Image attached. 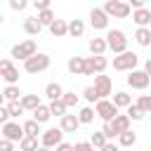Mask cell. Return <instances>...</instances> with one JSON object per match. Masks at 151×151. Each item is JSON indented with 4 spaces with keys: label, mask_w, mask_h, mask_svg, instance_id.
Returning a JSON list of instances; mask_svg holds the SVG:
<instances>
[{
    "label": "cell",
    "mask_w": 151,
    "mask_h": 151,
    "mask_svg": "<svg viewBox=\"0 0 151 151\" xmlns=\"http://www.w3.org/2000/svg\"><path fill=\"white\" fill-rule=\"evenodd\" d=\"M144 71H146V73H149V76H151V57H149V59H146V61H144Z\"/></svg>",
    "instance_id": "681fc988"
},
{
    "label": "cell",
    "mask_w": 151,
    "mask_h": 151,
    "mask_svg": "<svg viewBox=\"0 0 151 151\" xmlns=\"http://www.w3.org/2000/svg\"><path fill=\"white\" fill-rule=\"evenodd\" d=\"M21 106L33 113V111L40 106V97H38V94H24V97H21Z\"/></svg>",
    "instance_id": "7402d4cb"
},
{
    "label": "cell",
    "mask_w": 151,
    "mask_h": 151,
    "mask_svg": "<svg viewBox=\"0 0 151 151\" xmlns=\"http://www.w3.org/2000/svg\"><path fill=\"white\" fill-rule=\"evenodd\" d=\"M38 151H52V149H47V146H40V149H38Z\"/></svg>",
    "instance_id": "f907efd6"
},
{
    "label": "cell",
    "mask_w": 151,
    "mask_h": 151,
    "mask_svg": "<svg viewBox=\"0 0 151 151\" xmlns=\"http://www.w3.org/2000/svg\"><path fill=\"white\" fill-rule=\"evenodd\" d=\"M94 116H97V111H94L92 106H85V109H80V111H78L80 123H92V120H94Z\"/></svg>",
    "instance_id": "d6a6232c"
},
{
    "label": "cell",
    "mask_w": 151,
    "mask_h": 151,
    "mask_svg": "<svg viewBox=\"0 0 151 151\" xmlns=\"http://www.w3.org/2000/svg\"><path fill=\"white\" fill-rule=\"evenodd\" d=\"M33 2V7L38 9V12H42V9H50V2L52 0H31Z\"/></svg>",
    "instance_id": "60d3db41"
},
{
    "label": "cell",
    "mask_w": 151,
    "mask_h": 151,
    "mask_svg": "<svg viewBox=\"0 0 151 151\" xmlns=\"http://www.w3.org/2000/svg\"><path fill=\"white\" fill-rule=\"evenodd\" d=\"M0 73H2V80L7 85H17L19 83V68L12 64V59H2L0 61Z\"/></svg>",
    "instance_id": "8fae6325"
},
{
    "label": "cell",
    "mask_w": 151,
    "mask_h": 151,
    "mask_svg": "<svg viewBox=\"0 0 151 151\" xmlns=\"http://www.w3.org/2000/svg\"><path fill=\"white\" fill-rule=\"evenodd\" d=\"M38 19H40L42 26H52V24L57 21V17H54L52 9H42V12H38Z\"/></svg>",
    "instance_id": "1f68e13d"
},
{
    "label": "cell",
    "mask_w": 151,
    "mask_h": 151,
    "mask_svg": "<svg viewBox=\"0 0 151 151\" xmlns=\"http://www.w3.org/2000/svg\"><path fill=\"white\" fill-rule=\"evenodd\" d=\"M24 132H26V137H38V134H40V123L33 120V118L26 120V123H24Z\"/></svg>",
    "instance_id": "f546056e"
},
{
    "label": "cell",
    "mask_w": 151,
    "mask_h": 151,
    "mask_svg": "<svg viewBox=\"0 0 151 151\" xmlns=\"http://www.w3.org/2000/svg\"><path fill=\"white\" fill-rule=\"evenodd\" d=\"M94 111H97V116H99L104 123H111V120L118 116V106L113 104V99H99L97 106H94Z\"/></svg>",
    "instance_id": "8992f818"
},
{
    "label": "cell",
    "mask_w": 151,
    "mask_h": 151,
    "mask_svg": "<svg viewBox=\"0 0 151 151\" xmlns=\"http://www.w3.org/2000/svg\"><path fill=\"white\" fill-rule=\"evenodd\" d=\"M19 149L21 151H38L40 146H38V137H24L21 142H19Z\"/></svg>",
    "instance_id": "4dcf8cb0"
},
{
    "label": "cell",
    "mask_w": 151,
    "mask_h": 151,
    "mask_svg": "<svg viewBox=\"0 0 151 151\" xmlns=\"http://www.w3.org/2000/svg\"><path fill=\"white\" fill-rule=\"evenodd\" d=\"M26 5H28V0H9V7H12L14 12H21V9H26Z\"/></svg>",
    "instance_id": "ab89813d"
},
{
    "label": "cell",
    "mask_w": 151,
    "mask_h": 151,
    "mask_svg": "<svg viewBox=\"0 0 151 151\" xmlns=\"http://www.w3.org/2000/svg\"><path fill=\"white\" fill-rule=\"evenodd\" d=\"M83 123H80V118H78V113H66L64 118H61V130L64 132H78V127H80Z\"/></svg>",
    "instance_id": "9a60e30c"
},
{
    "label": "cell",
    "mask_w": 151,
    "mask_h": 151,
    "mask_svg": "<svg viewBox=\"0 0 151 151\" xmlns=\"http://www.w3.org/2000/svg\"><path fill=\"white\" fill-rule=\"evenodd\" d=\"M99 151H118V146H116V144H111V142H106V146H104V149H99Z\"/></svg>",
    "instance_id": "c3c4849f"
},
{
    "label": "cell",
    "mask_w": 151,
    "mask_h": 151,
    "mask_svg": "<svg viewBox=\"0 0 151 151\" xmlns=\"http://www.w3.org/2000/svg\"><path fill=\"white\" fill-rule=\"evenodd\" d=\"M76 151H94V146H92V142H78Z\"/></svg>",
    "instance_id": "f6af8a7d"
},
{
    "label": "cell",
    "mask_w": 151,
    "mask_h": 151,
    "mask_svg": "<svg viewBox=\"0 0 151 151\" xmlns=\"http://www.w3.org/2000/svg\"><path fill=\"white\" fill-rule=\"evenodd\" d=\"M0 151H14V142H9V139H0Z\"/></svg>",
    "instance_id": "ee69618b"
},
{
    "label": "cell",
    "mask_w": 151,
    "mask_h": 151,
    "mask_svg": "<svg viewBox=\"0 0 151 151\" xmlns=\"http://www.w3.org/2000/svg\"><path fill=\"white\" fill-rule=\"evenodd\" d=\"M2 137H5V139H9V142H21V139L26 137V132H24V125H19L17 120H9V123H5V125H2Z\"/></svg>",
    "instance_id": "7c38bea8"
},
{
    "label": "cell",
    "mask_w": 151,
    "mask_h": 151,
    "mask_svg": "<svg viewBox=\"0 0 151 151\" xmlns=\"http://www.w3.org/2000/svg\"><path fill=\"white\" fill-rule=\"evenodd\" d=\"M61 99H64V104H66L68 109L78 106V101H80V97H78L76 92H64V97H61Z\"/></svg>",
    "instance_id": "74e56055"
},
{
    "label": "cell",
    "mask_w": 151,
    "mask_h": 151,
    "mask_svg": "<svg viewBox=\"0 0 151 151\" xmlns=\"http://www.w3.org/2000/svg\"><path fill=\"white\" fill-rule=\"evenodd\" d=\"M47 68H50V57L42 54V52H38L35 57H31V59L24 61V71L31 73V76H38V73H42V71H47Z\"/></svg>",
    "instance_id": "7a4b0ae2"
},
{
    "label": "cell",
    "mask_w": 151,
    "mask_h": 151,
    "mask_svg": "<svg viewBox=\"0 0 151 151\" xmlns=\"http://www.w3.org/2000/svg\"><path fill=\"white\" fill-rule=\"evenodd\" d=\"M87 47H90L92 57H104V52L109 50V42H106V38H92Z\"/></svg>",
    "instance_id": "e0dca14e"
},
{
    "label": "cell",
    "mask_w": 151,
    "mask_h": 151,
    "mask_svg": "<svg viewBox=\"0 0 151 151\" xmlns=\"http://www.w3.org/2000/svg\"><path fill=\"white\" fill-rule=\"evenodd\" d=\"M113 104H116L118 109H127V106L132 104V97H130L127 92H116V94H113Z\"/></svg>",
    "instance_id": "4316f807"
},
{
    "label": "cell",
    "mask_w": 151,
    "mask_h": 151,
    "mask_svg": "<svg viewBox=\"0 0 151 151\" xmlns=\"http://www.w3.org/2000/svg\"><path fill=\"white\" fill-rule=\"evenodd\" d=\"M127 2H130V7H132V9H142V7L146 5V0H127Z\"/></svg>",
    "instance_id": "7dc6e473"
},
{
    "label": "cell",
    "mask_w": 151,
    "mask_h": 151,
    "mask_svg": "<svg viewBox=\"0 0 151 151\" xmlns=\"http://www.w3.org/2000/svg\"><path fill=\"white\" fill-rule=\"evenodd\" d=\"M45 97H47L50 101H57V99L64 97V87H61L59 83H50V85L45 87Z\"/></svg>",
    "instance_id": "44dd1931"
},
{
    "label": "cell",
    "mask_w": 151,
    "mask_h": 151,
    "mask_svg": "<svg viewBox=\"0 0 151 151\" xmlns=\"http://www.w3.org/2000/svg\"><path fill=\"white\" fill-rule=\"evenodd\" d=\"M137 64H139V57L134 52H130V50L118 54V57H113V68L116 71H134Z\"/></svg>",
    "instance_id": "5b68a950"
},
{
    "label": "cell",
    "mask_w": 151,
    "mask_h": 151,
    "mask_svg": "<svg viewBox=\"0 0 151 151\" xmlns=\"http://www.w3.org/2000/svg\"><path fill=\"white\" fill-rule=\"evenodd\" d=\"M134 40H137V45H142V47H149V45H151V28H137V33H134Z\"/></svg>",
    "instance_id": "cb8c5ba5"
},
{
    "label": "cell",
    "mask_w": 151,
    "mask_h": 151,
    "mask_svg": "<svg viewBox=\"0 0 151 151\" xmlns=\"http://www.w3.org/2000/svg\"><path fill=\"white\" fill-rule=\"evenodd\" d=\"M142 111H146V113H151V94H142L137 101H134Z\"/></svg>",
    "instance_id": "f35d334b"
},
{
    "label": "cell",
    "mask_w": 151,
    "mask_h": 151,
    "mask_svg": "<svg viewBox=\"0 0 151 151\" xmlns=\"http://www.w3.org/2000/svg\"><path fill=\"white\" fill-rule=\"evenodd\" d=\"M106 66H109L106 57H87L85 59V76H99L106 71Z\"/></svg>",
    "instance_id": "30bf717a"
},
{
    "label": "cell",
    "mask_w": 151,
    "mask_h": 151,
    "mask_svg": "<svg viewBox=\"0 0 151 151\" xmlns=\"http://www.w3.org/2000/svg\"><path fill=\"white\" fill-rule=\"evenodd\" d=\"M94 90L99 92V99H106V97L113 92V83H111V78L104 76V73L94 76Z\"/></svg>",
    "instance_id": "4fadbf2b"
},
{
    "label": "cell",
    "mask_w": 151,
    "mask_h": 151,
    "mask_svg": "<svg viewBox=\"0 0 151 151\" xmlns=\"http://www.w3.org/2000/svg\"><path fill=\"white\" fill-rule=\"evenodd\" d=\"M149 83H151V76L142 68H134V71H130V76H127V85L130 87H134V90H146L149 87Z\"/></svg>",
    "instance_id": "9c48e42d"
},
{
    "label": "cell",
    "mask_w": 151,
    "mask_h": 151,
    "mask_svg": "<svg viewBox=\"0 0 151 151\" xmlns=\"http://www.w3.org/2000/svg\"><path fill=\"white\" fill-rule=\"evenodd\" d=\"M50 33H52L54 38H64V35H68V21H64V19H57V21L50 26Z\"/></svg>",
    "instance_id": "ffe728a7"
},
{
    "label": "cell",
    "mask_w": 151,
    "mask_h": 151,
    "mask_svg": "<svg viewBox=\"0 0 151 151\" xmlns=\"http://www.w3.org/2000/svg\"><path fill=\"white\" fill-rule=\"evenodd\" d=\"M66 104H64V99H57V101H50V111H52V116H57V118H64L66 116Z\"/></svg>",
    "instance_id": "83f0119b"
},
{
    "label": "cell",
    "mask_w": 151,
    "mask_h": 151,
    "mask_svg": "<svg viewBox=\"0 0 151 151\" xmlns=\"http://www.w3.org/2000/svg\"><path fill=\"white\" fill-rule=\"evenodd\" d=\"M130 123H132V118H130L127 113H118V116L111 120V127H113V132L120 137L123 132H127V130H130Z\"/></svg>",
    "instance_id": "5bb4252c"
},
{
    "label": "cell",
    "mask_w": 151,
    "mask_h": 151,
    "mask_svg": "<svg viewBox=\"0 0 151 151\" xmlns=\"http://www.w3.org/2000/svg\"><path fill=\"white\" fill-rule=\"evenodd\" d=\"M104 12L109 17H113V19H127L132 7H130V2H123V0H106L104 2Z\"/></svg>",
    "instance_id": "6da1fadb"
},
{
    "label": "cell",
    "mask_w": 151,
    "mask_h": 151,
    "mask_svg": "<svg viewBox=\"0 0 151 151\" xmlns=\"http://www.w3.org/2000/svg\"><path fill=\"white\" fill-rule=\"evenodd\" d=\"M101 132L106 134V139H113V137H118V134L113 132V127H111V123H104V127H101Z\"/></svg>",
    "instance_id": "7bdbcfd3"
},
{
    "label": "cell",
    "mask_w": 151,
    "mask_h": 151,
    "mask_svg": "<svg viewBox=\"0 0 151 151\" xmlns=\"http://www.w3.org/2000/svg\"><path fill=\"white\" fill-rule=\"evenodd\" d=\"M83 97L90 101V104H94V101H99V92L94 90V85H90V87H85L83 90Z\"/></svg>",
    "instance_id": "8d00e7d4"
},
{
    "label": "cell",
    "mask_w": 151,
    "mask_h": 151,
    "mask_svg": "<svg viewBox=\"0 0 151 151\" xmlns=\"http://www.w3.org/2000/svg\"><path fill=\"white\" fill-rule=\"evenodd\" d=\"M118 139H120V146L130 149V146H134V144H137V132H134V130H127V132H123Z\"/></svg>",
    "instance_id": "f1b7e54d"
},
{
    "label": "cell",
    "mask_w": 151,
    "mask_h": 151,
    "mask_svg": "<svg viewBox=\"0 0 151 151\" xmlns=\"http://www.w3.org/2000/svg\"><path fill=\"white\" fill-rule=\"evenodd\" d=\"M5 106L9 109V116H12V118H19V116H21V113L26 111V109L21 106V99H19V101H7Z\"/></svg>",
    "instance_id": "836d02e7"
},
{
    "label": "cell",
    "mask_w": 151,
    "mask_h": 151,
    "mask_svg": "<svg viewBox=\"0 0 151 151\" xmlns=\"http://www.w3.org/2000/svg\"><path fill=\"white\" fill-rule=\"evenodd\" d=\"M66 68H68L73 76H85V59H83V57H71L68 64H66Z\"/></svg>",
    "instance_id": "ac0fdd59"
},
{
    "label": "cell",
    "mask_w": 151,
    "mask_h": 151,
    "mask_svg": "<svg viewBox=\"0 0 151 151\" xmlns=\"http://www.w3.org/2000/svg\"><path fill=\"white\" fill-rule=\"evenodd\" d=\"M9 118H12V116H9V109H7V106H0V123L5 125V123H9Z\"/></svg>",
    "instance_id": "b9f144b4"
},
{
    "label": "cell",
    "mask_w": 151,
    "mask_h": 151,
    "mask_svg": "<svg viewBox=\"0 0 151 151\" xmlns=\"http://www.w3.org/2000/svg\"><path fill=\"white\" fill-rule=\"evenodd\" d=\"M83 33H85V24L80 19H71L68 21V35L71 38H80Z\"/></svg>",
    "instance_id": "603a6c76"
},
{
    "label": "cell",
    "mask_w": 151,
    "mask_h": 151,
    "mask_svg": "<svg viewBox=\"0 0 151 151\" xmlns=\"http://www.w3.org/2000/svg\"><path fill=\"white\" fill-rule=\"evenodd\" d=\"M90 142H92V146H94V149H104L109 139H106V134L99 130V132H92V139H90Z\"/></svg>",
    "instance_id": "e575fe53"
},
{
    "label": "cell",
    "mask_w": 151,
    "mask_h": 151,
    "mask_svg": "<svg viewBox=\"0 0 151 151\" xmlns=\"http://www.w3.org/2000/svg\"><path fill=\"white\" fill-rule=\"evenodd\" d=\"M2 97H5V101H19L24 94H21V90H19L17 85H7V87L2 90Z\"/></svg>",
    "instance_id": "d4e9b609"
},
{
    "label": "cell",
    "mask_w": 151,
    "mask_h": 151,
    "mask_svg": "<svg viewBox=\"0 0 151 151\" xmlns=\"http://www.w3.org/2000/svg\"><path fill=\"white\" fill-rule=\"evenodd\" d=\"M106 42H109V50H111L113 54L127 52V38H125V33L118 31V28H113V31L106 33Z\"/></svg>",
    "instance_id": "3957f363"
},
{
    "label": "cell",
    "mask_w": 151,
    "mask_h": 151,
    "mask_svg": "<svg viewBox=\"0 0 151 151\" xmlns=\"http://www.w3.org/2000/svg\"><path fill=\"white\" fill-rule=\"evenodd\" d=\"M64 142V130L61 127H50L40 134V146H47V149H57L59 144Z\"/></svg>",
    "instance_id": "52a82bcc"
},
{
    "label": "cell",
    "mask_w": 151,
    "mask_h": 151,
    "mask_svg": "<svg viewBox=\"0 0 151 151\" xmlns=\"http://www.w3.org/2000/svg\"><path fill=\"white\" fill-rule=\"evenodd\" d=\"M57 151H76V144H68V142H61L57 146Z\"/></svg>",
    "instance_id": "bcb514c9"
},
{
    "label": "cell",
    "mask_w": 151,
    "mask_h": 151,
    "mask_svg": "<svg viewBox=\"0 0 151 151\" xmlns=\"http://www.w3.org/2000/svg\"><path fill=\"white\" fill-rule=\"evenodd\" d=\"M35 54H38L35 40H24V42H19V45L12 47V54H9V57H14V59H19V61H26V59H31V57H35Z\"/></svg>",
    "instance_id": "277c9868"
},
{
    "label": "cell",
    "mask_w": 151,
    "mask_h": 151,
    "mask_svg": "<svg viewBox=\"0 0 151 151\" xmlns=\"http://www.w3.org/2000/svg\"><path fill=\"white\" fill-rule=\"evenodd\" d=\"M109 14L104 12V7H92L90 9V24H92V28L94 31H106L109 28Z\"/></svg>",
    "instance_id": "ba28073f"
},
{
    "label": "cell",
    "mask_w": 151,
    "mask_h": 151,
    "mask_svg": "<svg viewBox=\"0 0 151 151\" xmlns=\"http://www.w3.org/2000/svg\"><path fill=\"white\" fill-rule=\"evenodd\" d=\"M24 31H26L28 35H38V33L42 31L40 19H38V17H28V19H24Z\"/></svg>",
    "instance_id": "d6986e66"
},
{
    "label": "cell",
    "mask_w": 151,
    "mask_h": 151,
    "mask_svg": "<svg viewBox=\"0 0 151 151\" xmlns=\"http://www.w3.org/2000/svg\"><path fill=\"white\" fill-rule=\"evenodd\" d=\"M127 116L132 118V120H144V116H146V111H142L137 104H130L127 106Z\"/></svg>",
    "instance_id": "d590c367"
},
{
    "label": "cell",
    "mask_w": 151,
    "mask_h": 151,
    "mask_svg": "<svg viewBox=\"0 0 151 151\" xmlns=\"http://www.w3.org/2000/svg\"><path fill=\"white\" fill-rule=\"evenodd\" d=\"M132 21H134L139 28H146V26L151 24V9H146V7L134 9V12H132Z\"/></svg>",
    "instance_id": "2e32d148"
},
{
    "label": "cell",
    "mask_w": 151,
    "mask_h": 151,
    "mask_svg": "<svg viewBox=\"0 0 151 151\" xmlns=\"http://www.w3.org/2000/svg\"><path fill=\"white\" fill-rule=\"evenodd\" d=\"M50 118H52V111H50V106H42V104H40V106L33 111V120H38L40 125H42V123H47Z\"/></svg>",
    "instance_id": "484cf974"
}]
</instances>
